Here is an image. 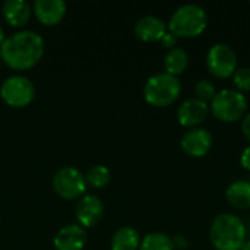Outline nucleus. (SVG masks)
Returning a JSON list of instances; mask_svg holds the SVG:
<instances>
[{
    "mask_svg": "<svg viewBox=\"0 0 250 250\" xmlns=\"http://www.w3.org/2000/svg\"><path fill=\"white\" fill-rule=\"evenodd\" d=\"M242 132L243 136L250 142V113L245 114V117L242 119Z\"/></svg>",
    "mask_w": 250,
    "mask_h": 250,
    "instance_id": "nucleus-24",
    "label": "nucleus"
},
{
    "mask_svg": "<svg viewBox=\"0 0 250 250\" xmlns=\"http://www.w3.org/2000/svg\"><path fill=\"white\" fill-rule=\"evenodd\" d=\"M182 92L179 79L170 73L161 72L152 75L144 88V97L146 103L154 107H167L173 104Z\"/></svg>",
    "mask_w": 250,
    "mask_h": 250,
    "instance_id": "nucleus-4",
    "label": "nucleus"
},
{
    "mask_svg": "<svg viewBox=\"0 0 250 250\" xmlns=\"http://www.w3.org/2000/svg\"><path fill=\"white\" fill-rule=\"evenodd\" d=\"M139 250H174V240L164 233H149L142 239Z\"/></svg>",
    "mask_w": 250,
    "mask_h": 250,
    "instance_id": "nucleus-19",
    "label": "nucleus"
},
{
    "mask_svg": "<svg viewBox=\"0 0 250 250\" xmlns=\"http://www.w3.org/2000/svg\"><path fill=\"white\" fill-rule=\"evenodd\" d=\"M208 25V16L202 6L196 3H186L179 6L168 22V31L176 37L193 38L201 35Z\"/></svg>",
    "mask_w": 250,
    "mask_h": 250,
    "instance_id": "nucleus-3",
    "label": "nucleus"
},
{
    "mask_svg": "<svg viewBox=\"0 0 250 250\" xmlns=\"http://www.w3.org/2000/svg\"><path fill=\"white\" fill-rule=\"evenodd\" d=\"M1 10L4 19L12 26H22L31 18V7L25 0H6Z\"/></svg>",
    "mask_w": 250,
    "mask_h": 250,
    "instance_id": "nucleus-15",
    "label": "nucleus"
},
{
    "mask_svg": "<svg viewBox=\"0 0 250 250\" xmlns=\"http://www.w3.org/2000/svg\"><path fill=\"white\" fill-rule=\"evenodd\" d=\"M0 97L7 105L12 107H25L35 97L34 83L21 75H13L4 79L0 86Z\"/></svg>",
    "mask_w": 250,
    "mask_h": 250,
    "instance_id": "nucleus-7",
    "label": "nucleus"
},
{
    "mask_svg": "<svg viewBox=\"0 0 250 250\" xmlns=\"http://www.w3.org/2000/svg\"><path fill=\"white\" fill-rule=\"evenodd\" d=\"M209 114V104L195 98H188L177 108V120L185 127H199Z\"/></svg>",
    "mask_w": 250,
    "mask_h": 250,
    "instance_id": "nucleus-10",
    "label": "nucleus"
},
{
    "mask_svg": "<svg viewBox=\"0 0 250 250\" xmlns=\"http://www.w3.org/2000/svg\"><path fill=\"white\" fill-rule=\"evenodd\" d=\"M240 163H242V166H243L246 170H249L250 171V145L243 149L242 157H240Z\"/></svg>",
    "mask_w": 250,
    "mask_h": 250,
    "instance_id": "nucleus-25",
    "label": "nucleus"
},
{
    "mask_svg": "<svg viewBox=\"0 0 250 250\" xmlns=\"http://www.w3.org/2000/svg\"><path fill=\"white\" fill-rule=\"evenodd\" d=\"M111 179V173L105 166H94L85 176L86 185L95 188V189H103L108 185Z\"/></svg>",
    "mask_w": 250,
    "mask_h": 250,
    "instance_id": "nucleus-20",
    "label": "nucleus"
},
{
    "mask_svg": "<svg viewBox=\"0 0 250 250\" xmlns=\"http://www.w3.org/2000/svg\"><path fill=\"white\" fill-rule=\"evenodd\" d=\"M242 250H250V240H246V242H245V245H243Z\"/></svg>",
    "mask_w": 250,
    "mask_h": 250,
    "instance_id": "nucleus-27",
    "label": "nucleus"
},
{
    "mask_svg": "<svg viewBox=\"0 0 250 250\" xmlns=\"http://www.w3.org/2000/svg\"><path fill=\"white\" fill-rule=\"evenodd\" d=\"M177 40H179V37H176L171 31H167V32L163 35V38H161V44H163L166 48L171 50V48H174V45L177 44Z\"/></svg>",
    "mask_w": 250,
    "mask_h": 250,
    "instance_id": "nucleus-23",
    "label": "nucleus"
},
{
    "mask_svg": "<svg viewBox=\"0 0 250 250\" xmlns=\"http://www.w3.org/2000/svg\"><path fill=\"white\" fill-rule=\"evenodd\" d=\"M208 70L220 79H227L237 70V54L229 44H214L207 53Z\"/></svg>",
    "mask_w": 250,
    "mask_h": 250,
    "instance_id": "nucleus-6",
    "label": "nucleus"
},
{
    "mask_svg": "<svg viewBox=\"0 0 250 250\" xmlns=\"http://www.w3.org/2000/svg\"><path fill=\"white\" fill-rule=\"evenodd\" d=\"M212 135L204 127L189 129L180 139V146L183 152L193 158L205 157L212 148Z\"/></svg>",
    "mask_w": 250,
    "mask_h": 250,
    "instance_id": "nucleus-9",
    "label": "nucleus"
},
{
    "mask_svg": "<svg viewBox=\"0 0 250 250\" xmlns=\"http://www.w3.org/2000/svg\"><path fill=\"white\" fill-rule=\"evenodd\" d=\"M209 239L217 250H242L246 242L245 223L234 214H220L211 224Z\"/></svg>",
    "mask_w": 250,
    "mask_h": 250,
    "instance_id": "nucleus-2",
    "label": "nucleus"
},
{
    "mask_svg": "<svg viewBox=\"0 0 250 250\" xmlns=\"http://www.w3.org/2000/svg\"><path fill=\"white\" fill-rule=\"evenodd\" d=\"M195 94H196V98L201 100V101H212V98L215 97L217 94V89H215V85L211 82V81H207V79H201L196 85H195Z\"/></svg>",
    "mask_w": 250,
    "mask_h": 250,
    "instance_id": "nucleus-21",
    "label": "nucleus"
},
{
    "mask_svg": "<svg viewBox=\"0 0 250 250\" xmlns=\"http://www.w3.org/2000/svg\"><path fill=\"white\" fill-rule=\"evenodd\" d=\"M53 189L63 199H78L85 193V176L75 167H62L54 173Z\"/></svg>",
    "mask_w": 250,
    "mask_h": 250,
    "instance_id": "nucleus-8",
    "label": "nucleus"
},
{
    "mask_svg": "<svg viewBox=\"0 0 250 250\" xmlns=\"http://www.w3.org/2000/svg\"><path fill=\"white\" fill-rule=\"evenodd\" d=\"M44 54L42 37L29 29L18 31L7 37L0 47V57L15 70H26L34 67Z\"/></svg>",
    "mask_w": 250,
    "mask_h": 250,
    "instance_id": "nucleus-1",
    "label": "nucleus"
},
{
    "mask_svg": "<svg viewBox=\"0 0 250 250\" xmlns=\"http://www.w3.org/2000/svg\"><path fill=\"white\" fill-rule=\"evenodd\" d=\"M233 83L239 92L250 91V67H237L233 75Z\"/></svg>",
    "mask_w": 250,
    "mask_h": 250,
    "instance_id": "nucleus-22",
    "label": "nucleus"
},
{
    "mask_svg": "<svg viewBox=\"0 0 250 250\" xmlns=\"http://www.w3.org/2000/svg\"><path fill=\"white\" fill-rule=\"evenodd\" d=\"M167 32V25L163 19L148 15L138 19L135 23V34L141 41L145 42H154L161 41L163 35Z\"/></svg>",
    "mask_w": 250,
    "mask_h": 250,
    "instance_id": "nucleus-14",
    "label": "nucleus"
},
{
    "mask_svg": "<svg viewBox=\"0 0 250 250\" xmlns=\"http://www.w3.org/2000/svg\"><path fill=\"white\" fill-rule=\"evenodd\" d=\"M227 202L237 209L250 208V182L249 180H236L226 190Z\"/></svg>",
    "mask_w": 250,
    "mask_h": 250,
    "instance_id": "nucleus-16",
    "label": "nucleus"
},
{
    "mask_svg": "<svg viewBox=\"0 0 250 250\" xmlns=\"http://www.w3.org/2000/svg\"><path fill=\"white\" fill-rule=\"evenodd\" d=\"M4 32H3V29H1V26H0V47L3 45V42H4Z\"/></svg>",
    "mask_w": 250,
    "mask_h": 250,
    "instance_id": "nucleus-26",
    "label": "nucleus"
},
{
    "mask_svg": "<svg viewBox=\"0 0 250 250\" xmlns=\"http://www.w3.org/2000/svg\"><path fill=\"white\" fill-rule=\"evenodd\" d=\"M211 113L221 122L234 123L245 117L248 110V98L237 89H221L215 94L209 104Z\"/></svg>",
    "mask_w": 250,
    "mask_h": 250,
    "instance_id": "nucleus-5",
    "label": "nucleus"
},
{
    "mask_svg": "<svg viewBox=\"0 0 250 250\" xmlns=\"http://www.w3.org/2000/svg\"><path fill=\"white\" fill-rule=\"evenodd\" d=\"M86 245V233L78 224H69L59 230L54 237L56 250H82Z\"/></svg>",
    "mask_w": 250,
    "mask_h": 250,
    "instance_id": "nucleus-12",
    "label": "nucleus"
},
{
    "mask_svg": "<svg viewBox=\"0 0 250 250\" xmlns=\"http://www.w3.org/2000/svg\"><path fill=\"white\" fill-rule=\"evenodd\" d=\"M34 12L42 25L53 26L63 19L66 13V3L63 0H35Z\"/></svg>",
    "mask_w": 250,
    "mask_h": 250,
    "instance_id": "nucleus-13",
    "label": "nucleus"
},
{
    "mask_svg": "<svg viewBox=\"0 0 250 250\" xmlns=\"http://www.w3.org/2000/svg\"><path fill=\"white\" fill-rule=\"evenodd\" d=\"M76 218L81 227H94L104 215V204L95 195H86L76 204Z\"/></svg>",
    "mask_w": 250,
    "mask_h": 250,
    "instance_id": "nucleus-11",
    "label": "nucleus"
},
{
    "mask_svg": "<svg viewBox=\"0 0 250 250\" xmlns=\"http://www.w3.org/2000/svg\"><path fill=\"white\" fill-rule=\"evenodd\" d=\"M139 246L141 237L133 227H120L111 239V250H138Z\"/></svg>",
    "mask_w": 250,
    "mask_h": 250,
    "instance_id": "nucleus-17",
    "label": "nucleus"
},
{
    "mask_svg": "<svg viewBox=\"0 0 250 250\" xmlns=\"http://www.w3.org/2000/svg\"><path fill=\"white\" fill-rule=\"evenodd\" d=\"M188 64H189V56H188L186 50H183V48L174 47V48L168 50L167 54L164 56L166 73H170L176 78H177V75H180L186 70Z\"/></svg>",
    "mask_w": 250,
    "mask_h": 250,
    "instance_id": "nucleus-18",
    "label": "nucleus"
}]
</instances>
